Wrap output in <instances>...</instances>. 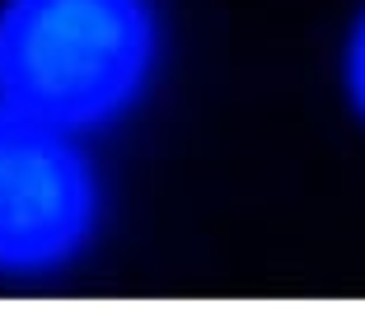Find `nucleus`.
Listing matches in <instances>:
<instances>
[{
    "label": "nucleus",
    "instance_id": "1",
    "mask_svg": "<svg viewBox=\"0 0 365 323\" xmlns=\"http://www.w3.org/2000/svg\"><path fill=\"white\" fill-rule=\"evenodd\" d=\"M150 61L140 0H10L0 14V98L52 127L127 103Z\"/></svg>",
    "mask_w": 365,
    "mask_h": 323
},
{
    "label": "nucleus",
    "instance_id": "2",
    "mask_svg": "<svg viewBox=\"0 0 365 323\" xmlns=\"http://www.w3.org/2000/svg\"><path fill=\"white\" fill-rule=\"evenodd\" d=\"M89 178L76 150L29 113H0V262H52L85 235Z\"/></svg>",
    "mask_w": 365,
    "mask_h": 323
},
{
    "label": "nucleus",
    "instance_id": "3",
    "mask_svg": "<svg viewBox=\"0 0 365 323\" xmlns=\"http://www.w3.org/2000/svg\"><path fill=\"white\" fill-rule=\"evenodd\" d=\"M351 80H356V98L365 103V29L356 38V56H351Z\"/></svg>",
    "mask_w": 365,
    "mask_h": 323
}]
</instances>
